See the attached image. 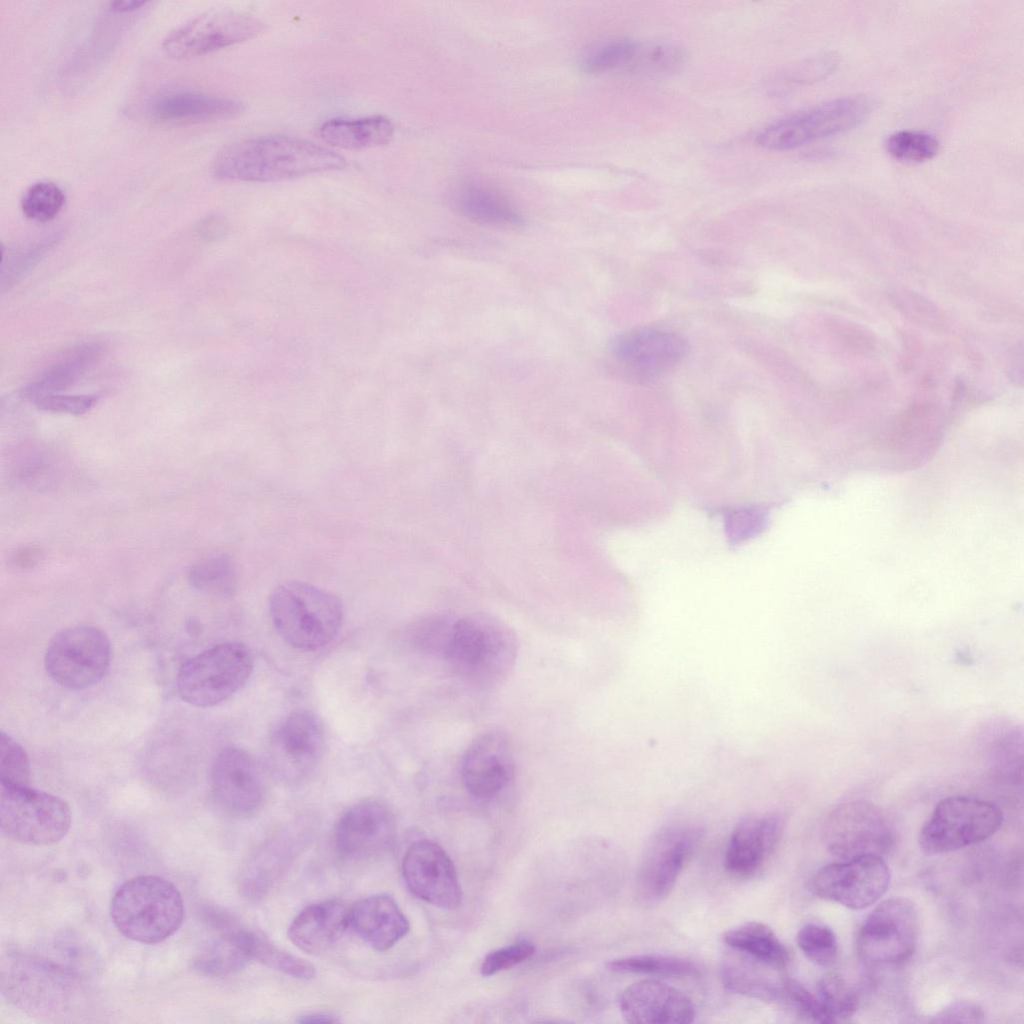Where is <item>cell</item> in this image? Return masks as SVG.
<instances>
[{"label": "cell", "mask_w": 1024, "mask_h": 1024, "mask_svg": "<svg viewBox=\"0 0 1024 1024\" xmlns=\"http://www.w3.org/2000/svg\"><path fill=\"white\" fill-rule=\"evenodd\" d=\"M345 158L310 140L289 135H266L225 146L213 161V174L221 180L274 182L338 171Z\"/></svg>", "instance_id": "cell-1"}, {"label": "cell", "mask_w": 1024, "mask_h": 1024, "mask_svg": "<svg viewBox=\"0 0 1024 1024\" xmlns=\"http://www.w3.org/2000/svg\"><path fill=\"white\" fill-rule=\"evenodd\" d=\"M518 650L517 634L507 623L490 614L470 613L458 616L445 660L467 681L491 688L510 675Z\"/></svg>", "instance_id": "cell-2"}, {"label": "cell", "mask_w": 1024, "mask_h": 1024, "mask_svg": "<svg viewBox=\"0 0 1024 1024\" xmlns=\"http://www.w3.org/2000/svg\"><path fill=\"white\" fill-rule=\"evenodd\" d=\"M269 611L280 637L302 651H316L332 642L344 616L336 595L299 580L286 581L273 589Z\"/></svg>", "instance_id": "cell-3"}, {"label": "cell", "mask_w": 1024, "mask_h": 1024, "mask_svg": "<svg viewBox=\"0 0 1024 1024\" xmlns=\"http://www.w3.org/2000/svg\"><path fill=\"white\" fill-rule=\"evenodd\" d=\"M184 901L178 888L157 875H140L115 891L110 905L114 926L126 938L157 944L182 925Z\"/></svg>", "instance_id": "cell-4"}, {"label": "cell", "mask_w": 1024, "mask_h": 1024, "mask_svg": "<svg viewBox=\"0 0 1024 1024\" xmlns=\"http://www.w3.org/2000/svg\"><path fill=\"white\" fill-rule=\"evenodd\" d=\"M252 670L253 659L246 645L221 643L182 664L176 677L177 693L189 705L216 706L240 690Z\"/></svg>", "instance_id": "cell-5"}, {"label": "cell", "mask_w": 1024, "mask_h": 1024, "mask_svg": "<svg viewBox=\"0 0 1024 1024\" xmlns=\"http://www.w3.org/2000/svg\"><path fill=\"white\" fill-rule=\"evenodd\" d=\"M74 968L38 955H16L3 970L2 990L16 1006L40 1014H57L77 995Z\"/></svg>", "instance_id": "cell-6"}, {"label": "cell", "mask_w": 1024, "mask_h": 1024, "mask_svg": "<svg viewBox=\"0 0 1024 1024\" xmlns=\"http://www.w3.org/2000/svg\"><path fill=\"white\" fill-rule=\"evenodd\" d=\"M1001 809L993 802L950 796L935 806L921 829L919 845L930 855L952 852L992 836L1001 826Z\"/></svg>", "instance_id": "cell-7"}, {"label": "cell", "mask_w": 1024, "mask_h": 1024, "mask_svg": "<svg viewBox=\"0 0 1024 1024\" xmlns=\"http://www.w3.org/2000/svg\"><path fill=\"white\" fill-rule=\"evenodd\" d=\"M108 636L91 625L61 630L50 640L44 655L49 677L70 690H84L98 684L111 663Z\"/></svg>", "instance_id": "cell-8"}, {"label": "cell", "mask_w": 1024, "mask_h": 1024, "mask_svg": "<svg viewBox=\"0 0 1024 1024\" xmlns=\"http://www.w3.org/2000/svg\"><path fill=\"white\" fill-rule=\"evenodd\" d=\"M0 826L13 841L50 845L68 833L71 811L61 798L31 786H1Z\"/></svg>", "instance_id": "cell-9"}, {"label": "cell", "mask_w": 1024, "mask_h": 1024, "mask_svg": "<svg viewBox=\"0 0 1024 1024\" xmlns=\"http://www.w3.org/2000/svg\"><path fill=\"white\" fill-rule=\"evenodd\" d=\"M866 96H847L783 118L762 130L757 142L769 150H790L850 130L871 113Z\"/></svg>", "instance_id": "cell-10"}, {"label": "cell", "mask_w": 1024, "mask_h": 1024, "mask_svg": "<svg viewBox=\"0 0 1024 1024\" xmlns=\"http://www.w3.org/2000/svg\"><path fill=\"white\" fill-rule=\"evenodd\" d=\"M689 352L680 335L651 327L635 328L617 335L610 343L614 370L634 384H648L675 369Z\"/></svg>", "instance_id": "cell-11"}, {"label": "cell", "mask_w": 1024, "mask_h": 1024, "mask_svg": "<svg viewBox=\"0 0 1024 1024\" xmlns=\"http://www.w3.org/2000/svg\"><path fill=\"white\" fill-rule=\"evenodd\" d=\"M919 929L918 910L911 900L887 899L874 908L859 930L858 953L874 966L903 964L916 950Z\"/></svg>", "instance_id": "cell-12"}, {"label": "cell", "mask_w": 1024, "mask_h": 1024, "mask_svg": "<svg viewBox=\"0 0 1024 1024\" xmlns=\"http://www.w3.org/2000/svg\"><path fill=\"white\" fill-rule=\"evenodd\" d=\"M264 24L255 16L233 9H211L171 31L162 49L173 59L201 56L260 34Z\"/></svg>", "instance_id": "cell-13"}, {"label": "cell", "mask_w": 1024, "mask_h": 1024, "mask_svg": "<svg viewBox=\"0 0 1024 1024\" xmlns=\"http://www.w3.org/2000/svg\"><path fill=\"white\" fill-rule=\"evenodd\" d=\"M826 849L840 860L885 855L894 832L882 811L867 801H851L834 809L823 825Z\"/></svg>", "instance_id": "cell-14"}, {"label": "cell", "mask_w": 1024, "mask_h": 1024, "mask_svg": "<svg viewBox=\"0 0 1024 1024\" xmlns=\"http://www.w3.org/2000/svg\"><path fill=\"white\" fill-rule=\"evenodd\" d=\"M701 836L700 828L678 825L663 828L652 837L637 873L641 904L652 906L669 895Z\"/></svg>", "instance_id": "cell-15"}, {"label": "cell", "mask_w": 1024, "mask_h": 1024, "mask_svg": "<svg viewBox=\"0 0 1024 1024\" xmlns=\"http://www.w3.org/2000/svg\"><path fill=\"white\" fill-rule=\"evenodd\" d=\"M890 878L883 857L864 855L823 866L812 879V889L824 900L859 910L885 894Z\"/></svg>", "instance_id": "cell-16"}, {"label": "cell", "mask_w": 1024, "mask_h": 1024, "mask_svg": "<svg viewBox=\"0 0 1024 1024\" xmlns=\"http://www.w3.org/2000/svg\"><path fill=\"white\" fill-rule=\"evenodd\" d=\"M324 747L325 732L321 720L310 711H295L283 719L270 736V768L279 779L298 782L315 769Z\"/></svg>", "instance_id": "cell-17"}, {"label": "cell", "mask_w": 1024, "mask_h": 1024, "mask_svg": "<svg viewBox=\"0 0 1024 1024\" xmlns=\"http://www.w3.org/2000/svg\"><path fill=\"white\" fill-rule=\"evenodd\" d=\"M209 783L217 804L232 816L253 814L265 797V780L257 760L237 746L225 747L217 754Z\"/></svg>", "instance_id": "cell-18"}, {"label": "cell", "mask_w": 1024, "mask_h": 1024, "mask_svg": "<svg viewBox=\"0 0 1024 1024\" xmlns=\"http://www.w3.org/2000/svg\"><path fill=\"white\" fill-rule=\"evenodd\" d=\"M402 875L410 892L438 908L452 910L462 901L455 866L445 850L428 839L412 843L402 860Z\"/></svg>", "instance_id": "cell-19"}, {"label": "cell", "mask_w": 1024, "mask_h": 1024, "mask_svg": "<svg viewBox=\"0 0 1024 1024\" xmlns=\"http://www.w3.org/2000/svg\"><path fill=\"white\" fill-rule=\"evenodd\" d=\"M396 821L392 810L379 800H365L348 808L334 829L340 857L361 861L377 857L394 843Z\"/></svg>", "instance_id": "cell-20"}, {"label": "cell", "mask_w": 1024, "mask_h": 1024, "mask_svg": "<svg viewBox=\"0 0 1024 1024\" xmlns=\"http://www.w3.org/2000/svg\"><path fill=\"white\" fill-rule=\"evenodd\" d=\"M514 774L512 746L502 731L494 729L479 734L463 753L461 779L476 798L496 797L510 785Z\"/></svg>", "instance_id": "cell-21"}, {"label": "cell", "mask_w": 1024, "mask_h": 1024, "mask_svg": "<svg viewBox=\"0 0 1024 1024\" xmlns=\"http://www.w3.org/2000/svg\"><path fill=\"white\" fill-rule=\"evenodd\" d=\"M620 1012L631 1024H686L693 1022V1002L680 990L655 979L637 981L622 993Z\"/></svg>", "instance_id": "cell-22"}, {"label": "cell", "mask_w": 1024, "mask_h": 1024, "mask_svg": "<svg viewBox=\"0 0 1024 1024\" xmlns=\"http://www.w3.org/2000/svg\"><path fill=\"white\" fill-rule=\"evenodd\" d=\"M243 110L241 102L194 90H177L154 96L146 105L147 116L162 123H198L229 119Z\"/></svg>", "instance_id": "cell-23"}, {"label": "cell", "mask_w": 1024, "mask_h": 1024, "mask_svg": "<svg viewBox=\"0 0 1024 1024\" xmlns=\"http://www.w3.org/2000/svg\"><path fill=\"white\" fill-rule=\"evenodd\" d=\"M304 836L289 832L268 838L245 863L240 876V889L251 900L265 897L297 857Z\"/></svg>", "instance_id": "cell-24"}, {"label": "cell", "mask_w": 1024, "mask_h": 1024, "mask_svg": "<svg viewBox=\"0 0 1024 1024\" xmlns=\"http://www.w3.org/2000/svg\"><path fill=\"white\" fill-rule=\"evenodd\" d=\"M349 927L371 948L383 952L409 932L410 924L391 896L377 894L350 907Z\"/></svg>", "instance_id": "cell-25"}, {"label": "cell", "mask_w": 1024, "mask_h": 1024, "mask_svg": "<svg viewBox=\"0 0 1024 1024\" xmlns=\"http://www.w3.org/2000/svg\"><path fill=\"white\" fill-rule=\"evenodd\" d=\"M777 815L749 816L731 833L725 855L726 869L736 876H749L765 862L781 833Z\"/></svg>", "instance_id": "cell-26"}, {"label": "cell", "mask_w": 1024, "mask_h": 1024, "mask_svg": "<svg viewBox=\"0 0 1024 1024\" xmlns=\"http://www.w3.org/2000/svg\"><path fill=\"white\" fill-rule=\"evenodd\" d=\"M349 909L340 900L309 905L292 920L288 937L298 949L306 953H323L349 928Z\"/></svg>", "instance_id": "cell-27"}, {"label": "cell", "mask_w": 1024, "mask_h": 1024, "mask_svg": "<svg viewBox=\"0 0 1024 1024\" xmlns=\"http://www.w3.org/2000/svg\"><path fill=\"white\" fill-rule=\"evenodd\" d=\"M220 933L207 941L193 959V968L209 977H225L245 968L253 960L251 931L235 927L223 916L213 918Z\"/></svg>", "instance_id": "cell-28"}, {"label": "cell", "mask_w": 1024, "mask_h": 1024, "mask_svg": "<svg viewBox=\"0 0 1024 1024\" xmlns=\"http://www.w3.org/2000/svg\"><path fill=\"white\" fill-rule=\"evenodd\" d=\"M102 341L79 344L49 365L40 375L22 388L25 398L34 400L47 394L59 393L79 381L106 352Z\"/></svg>", "instance_id": "cell-29"}, {"label": "cell", "mask_w": 1024, "mask_h": 1024, "mask_svg": "<svg viewBox=\"0 0 1024 1024\" xmlns=\"http://www.w3.org/2000/svg\"><path fill=\"white\" fill-rule=\"evenodd\" d=\"M779 970L746 954L735 951L721 964L720 974L723 985L732 993L761 1001H781L785 977L776 975Z\"/></svg>", "instance_id": "cell-30"}, {"label": "cell", "mask_w": 1024, "mask_h": 1024, "mask_svg": "<svg viewBox=\"0 0 1024 1024\" xmlns=\"http://www.w3.org/2000/svg\"><path fill=\"white\" fill-rule=\"evenodd\" d=\"M653 59L650 42L612 39L589 48L582 56L580 66L587 73L627 72L648 76Z\"/></svg>", "instance_id": "cell-31"}, {"label": "cell", "mask_w": 1024, "mask_h": 1024, "mask_svg": "<svg viewBox=\"0 0 1024 1024\" xmlns=\"http://www.w3.org/2000/svg\"><path fill=\"white\" fill-rule=\"evenodd\" d=\"M394 125L381 115L361 118H332L319 128L321 139L334 147L360 150L387 144L393 137Z\"/></svg>", "instance_id": "cell-32"}, {"label": "cell", "mask_w": 1024, "mask_h": 1024, "mask_svg": "<svg viewBox=\"0 0 1024 1024\" xmlns=\"http://www.w3.org/2000/svg\"><path fill=\"white\" fill-rule=\"evenodd\" d=\"M458 211L481 224L512 227L522 224L518 210L502 195L479 185H465L456 194Z\"/></svg>", "instance_id": "cell-33"}, {"label": "cell", "mask_w": 1024, "mask_h": 1024, "mask_svg": "<svg viewBox=\"0 0 1024 1024\" xmlns=\"http://www.w3.org/2000/svg\"><path fill=\"white\" fill-rule=\"evenodd\" d=\"M723 940L733 951L746 954L779 970L789 962L786 946L765 923H744L726 931Z\"/></svg>", "instance_id": "cell-34"}, {"label": "cell", "mask_w": 1024, "mask_h": 1024, "mask_svg": "<svg viewBox=\"0 0 1024 1024\" xmlns=\"http://www.w3.org/2000/svg\"><path fill=\"white\" fill-rule=\"evenodd\" d=\"M188 580L201 593L228 598L236 592L238 574L234 560L227 554H219L193 565Z\"/></svg>", "instance_id": "cell-35"}, {"label": "cell", "mask_w": 1024, "mask_h": 1024, "mask_svg": "<svg viewBox=\"0 0 1024 1024\" xmlns=\"http://www.w3.org/2000/svg\"><path fill=\"white\" fill-rule=\"evenodd\" d=\"M457 619L458 615L451 612H435L419 618L409 630L413 645L425 654L445 660Z\"/></svg>", "instance_id": "cell-36"}, {"label": "cell", "mask_w": 1024, "mask_h": 1024, "mask_svg": "<svg viewBox=\"0 0 1024 1024\" xmlns=\"http://www.w3.org/2000/svg\"><path fill=\"white\" fill-rule=\"evenodd\" d=\"M608 970L615 973L644 974L662 977H686L699 973L693 961L670 955H634L609 961Z\"/></svg>", "instance_id": "cell-37"}, {"label": "cell", "mask_w": 1024, "mask_h": 1024, "mask_svg": "<svg viewBox=\"0 0 1024 1024\" xmlns=\"http://www.w3.org/2000/svg\"><path fill=\"white\" fill-rule=\"evenodd\" d=\"M250 946L252 959L268 968L300 980H310L315 977L316 970L310 962L280 949L266 937L253 931H251Z\"/></svg>", "instance_id": "cell-38"}, {"label": "cell", "mask_w": 1024, "mask_h": 1024, "mask_svg": "<svg viewBox=\"0 0 1024 1024\" xmlns=\"http://www.w3.org/2000/svg\"><path fill=\"white\" fill-rule=\"evenodd\" d=\"M817 990L818 999L831 1023L845 1021L857 1010V994L842 975L836 972L824 975L817 985Z\"/></svg>", "instance_id": "cell-39"}, {"label": "cell", "mask_w": 1024, "mask_h": 1024, "mask_svg": "<svg viewBox=\"0 0 1024 1024\" xmlns=\"http://www.w3.org/2000/svg\"><path fill=\"white\" fill-rule=\"evenodd\" d=\"M885 148L896 160L921 163L936 156L940 150V141L926 131L900 130L888 136Z\"/></svg>", "instance_id": "cell-40"}, {"label": "cell", "mask_w": 1024, "mask_h": 1024, "mask_svg": "<svg viewBox=\"0 0 1024 1024\" xmlns=\"http://www.w3.org/2000/svg\"><path fill=\"white\" fill-rule=\"evenodd\" d=\"M65 203L64 191L54 182L39 181L27 188L21 198L25 217L37 222L55 218Z\"/></svg>", "instance_id": "cell-41"}, {"label": "cell", "mask_w": 1024, "mask_h": 1024, "mask_svg": "<svg viewBox=\"0 0 1024 1024\" xmlns=\"http://www.w3.org/2000/svg\"><path fill=\"white\" fill-rule=\"evenodd\" d=\"M802 953L814 964L831 967L838 959V942L833 931L821 924L807 923L797 933Z\"/></svg>", "instance_id": "cell-42"}, {"label": "cell", "mask_w": 1024, "mask_h": 1024, "mask_svg": "<svg viewBox=\"0 0 1024 1024\" xmlns=\"http://www.w3.org/2000/svg\"><path fill=\"white\" fill-rule=\"evenodd\" d=\"M30 761L25 749L9 734L1 732L0 781L4 787L30 786Z\"/></svg>", "instance_id": "cell-43"}, {"label": "cell", "mask_w": 1024, "mask_h": 1024, "mask_svg": "<svg viewBox=\"0 0 1024 1024\" xmlns=\"http://www.w3.org/2000/svg\"><path fill=\"white\" fill-rule=\"evenodd\" d=\"M781 1001L785 1002L805 1021L822 1024L831 1023L818 997L810 993L795 979L784 978Z\"/></svg>", "instance_id": "cell-44"}, {"label": "cell", "mask_w": 1024, "mask_h": 1024, "mask_svg": "<svg viewBox=\"0 0 1024 1024\" xmlns=\"http://www.w3.org/2000/svg\"><path fill=\"white\" fill-rule=\"evenodd\" d=\"M536 951L535 945L528 940H519L508 946L499 948L487 954L481 964V974L492 976L501 971L510 969L528 959Z\"/></svg>", "instance_id": "cell-45"}, {"label": "cell", "mask_w": 1024, "mask_h": 1024, "mask_svg": "<svg viewBox=\"0 0 1024 1024\" xmlns=\"http://www.w3.org/2000/svg\"><path fill=\"white\" fill-rule=\"evenodd\" d=\"M56 239L57 236L49 237L9 256L6 266H2V285L10 286L23 277L49 251Z\"/></svg>", "instance_id": "cell-46"}, {"label": "cell", "mask_w": 1024, "mask_h": 1024, "mask_svg": "<svg viewBox=\"0 0 1024 1024\" xmlns=\"http://www.w3.org/2000/svg\"><path fill=\"white\" fill-rule=\"evenodd\" d=\"M98 395L47 394L34 399L35 406L43 411L82 415L89 412L98 402Z\"/></svg>", "instance_id": "cell-47"}, {"label": "cell", "mask_w": 1024, "mask_h": 1024, "mask_svg": "<svg viewBox=\"0 0 1024 1024\" xmlns=\"http://www.w3.org/2000/svg\"><path fill=\"white\" fill-rule=\"evenodd\" d=\"M766 513L764 510L744 508L732 511L726 518L728 535L733 542L743 541L757 534L764 526Z\"/></svg>", "instance_id": "cell-48"}, {"label": "cell", "mask_w": 1024, "mask_h": 1024, "mask_svg": "<svg viewBox=\"0 0 1024 1024\" xmlns=\"http://www.w3.org/2000/svg\"><path fill=\"white\" fill-rule=\"evenodd\" d=\"M983 1020L984 1012L979 1006L970 1002H956L936 1013L932 1022L979 1023Z\"/></svg>", "instance_id": "cell-49"}, {"label": "cell", "mask_w": 1024, "mask_h": 1024, "mask_svg": "<svg viewBox=\"0 0 1024 1024\" xmlns=\"http://www.w3.org/2000/svg\"><path fill=\"white\" fill-rule=\"evenodd\" d=\"M895 302L899 307H913V309H909L905 312L912 315L914 318H918L919 321H923L925 319L927 322H930L928 316H936L935 308L932 307L925 299H921V297L916 294L900 293L896 295Z\"/></svg>", "instance_id": "cell-50"}, {"label": "cell", "mask_w": 1024, "mask_h": 1024, "mask_svg": "<svg viewBox=\"0 0 1024 1024\" xmlns=\"http://www.w3.org/2000/svg\"><path fill=\"white\" fill-rule=\"evenodd\" d=\"M225 229L224 221L217 216L204 218L198 226L201 235L209 239L220 237L225 232Z\"/></svg>", "instance_id": "cell-51"}, {"label": "cell", "mask_w": 1024, "mask_h": 1024, "mask_svg": "<svg viewBox=\"0 0 1024 1024\" xmlns=\"http://www.w3.org/2000/svg\"><path fill=\"white\" fill-rule=\"evenodd\" d=\"M146 4H147V2H145V1H120V0H117V1L110 2L109 3V8H110L111 11H114V12H117V13H128V12H133V11H136L138 9H141Z\"/></svg>", "instance_id": "cell-52"}, {"label": "cell", "mask_w": 1024, "mask_h": 1024, "mask_svg": "<svg viewBox=\"0 0 1024 1024\" xmlns=\"http://www.w3.org/2000/svg\"><path fill=\"white\" fill-rule=\"evenodd\" d=\"M338 1021L335 1016L320 1012L303 1014L297 1019L299 1023H335Z\"/></svg>", "instance_id": "cell-53"}]
</instances>
